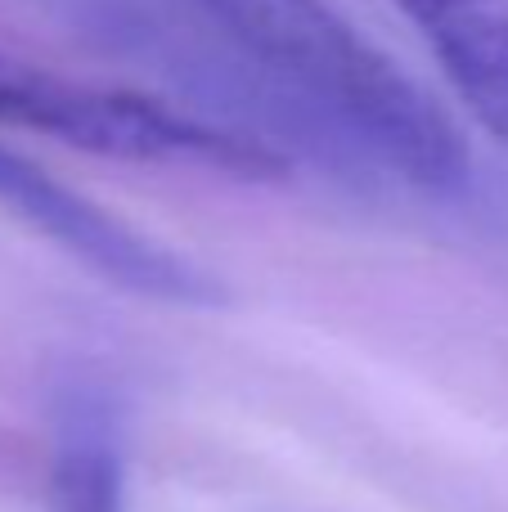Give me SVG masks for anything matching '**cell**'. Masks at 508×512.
<instances>
[{
  "instance_id": "6da1fadb",
  "label": "cell",
  "mask_w": 508,
  "mask_h": 512,
  "mask_svg": "<svg viewBox=\"0 0 508 512\" xmlns=\"http://www.w3.org/2000/svg\"><path fill=\"white\" fill-rule=\"evenodd\" d=\"M0 207L135 297H153L167 306H216L221 301V283L207 279L194 261L131 230L113 212L81 198L77 189L54 180L36 162L18 158L5 144H0Z\"/></svg>"
},
{
  "instance_id": "7a4b0ae2",
  "label": "cell",
  "mask_w": 508,
  "mask_h": 512,
  "mask_svg": "<svg viewBox=\"0 0 508 512\" xmlns=\"http://www.w3.org/2000/svg\"><path fill=\"white\" fill-rule=\"evenodd\" d=\"M464 108L508 144V0H387Z\"/></svg>"
},
{
  "instance_id": "3957f363",
  "label": "cell",
  "mask_w": 508,
  "mask_h": 512,
  "mask_svg": "<svg viewBox=\"0 0 508 512\" xmlns=\"http://www.w3.org/2000/svg\"><path fill=\"white\" fill-rule=\"evenodd\" d=\"M50 512H126L117 450L95 432H72L50 468Z\"/></svg>"
}]
</instances>
